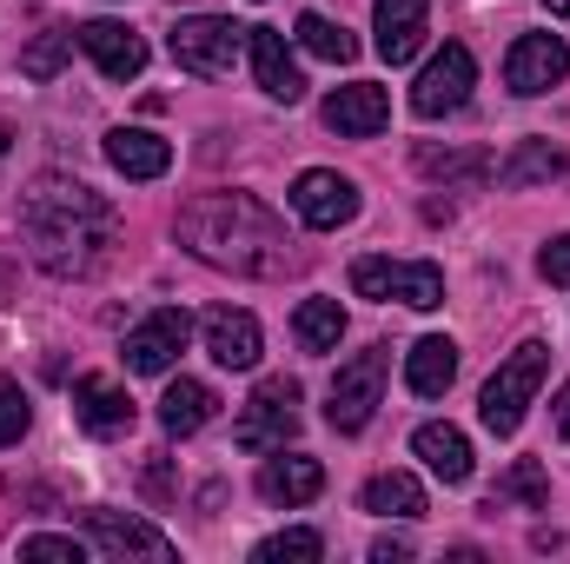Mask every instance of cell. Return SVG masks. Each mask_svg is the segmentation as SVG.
<instances>
[{
  "instance_id": "31",
  "label": "cell",
  "mask_w": 570,
  "mask_h": 564,
  "mask_svg": "<svg viewBox=\"0 0 570 564\" xmlns=\"http://www.w3.org/2000/svg\"><path fill=\"white\" fill-rule=\"evenodd\" d=\"M318 552H325V538L298 525V532H273V538H259V552H253V558H259V564H312Z\"/></svg>"
},
{
  "instance_id": "20",
  "label": "cell",
  "mask_w": 570,
  "mask_h": 564,
  "mask_svg": "<svg viewBox=\"0 0 570 564\" xmlns=\"http://www.w3.org/2000/svg\"><path fill=\"white\" fill-rule=\"evenodd\" d=\"M107 159H114V173H127V179H159V173L173 166V146L159 140V134H146V127H114V134H107Z\"/></svg>"
},
{
  "instance_id": "17",
  "label": "cell",
  "mask_w": 570,
  "mask_h": 564,
  "mask_svg": "<svg viewBox=\"0 0 570 564\" xmlns=\"http://www.w3.org/2000/svg\"><path fill=\"white\" fill-rule=\"evenodd\" d=\"M73 419L87 425L94 438H120V431H134V399H127V386L94 372V379L73 386Z\"/></svg>"
},
{
  "instance_id": "16",
  "label": "cell",
  "mask_w": 570,
  "mask_h": 564,
  "mask_svg": "<svg viewBox=\"0 0 570 564\" xmlns=\"http://www.w3.org/2000/svg\"><path fill=\"white\" fill-rule=\"evenodd\" d=\"M246 54H253V74H259V87L273 94V100H305V74H298V60L285 54V33L279 27H246Z\"/></svg>"
},
{
  "instance_id": "23",
  "label": "cell",
  "mask_w": 570,
  "mask_h": 564,
  "mask_svg": "<svg viewBox=\"0 0 570 564\" xmlns=\"http://www.w3.org/2000/svg\"><path fill=\"white\" fill-rule=\"evenodd\" d=\"M451 379H458V346L451 339H419L412 352H405V386L419 392V399H444L451 392Z\"/></svg>"
},
{
  "instance_id": "1",
  "label": "cell",
  "mask_w": 570,
  "mask_h": 564,
  "mask_svg": "<svg viewBox=\"0 0 570 564\" xmlns=\"http://www.w3.org/2000/svg\"><path fill=\"white\" fill-rule=\"evenodd\" d=\"M20 233H27L33 260H40L53 280H87V273L107 260L120 220H114V206H107L87 179L40 173V179L27 186V200H20Z\"/></svg>"
},
{
  "instance_id": "36",
  "label": "cell",
  "mask_w": 570,
  "mask_h": 564,
  "mask_svg": "<svg viewBox=\"0 0 570 564\" xmlns=\"http://www.w3.org/2000/svg\"><path fill=\"white\" fill-rule=\"evenodd\" d=\"M551 425H558V438H570V379H564V392H558V412H551Z\"/></svg>"
},
{
  "instance_id": "29",
  "label": "cell",
  "mask_w": 570,
  "mask_h": 564,
  "mask_svg": "<svg viewBox=\"0 0 570 564\" xmlns=\"http://www.w3.org/2000/svg\"><path fill=\"white\" fill-rule=\"evenodd\" d=\"M298 47H305V54H318V60H332V67L358 60V40H352L345 27H332L325 13H298Z\"/></svg>"
},
{
  "instance_id": "38",
  "label": "cell",
  "mask_w": 570,
  "mask_h": 564,
  "mask_svg": "<svg viewBox=\"0 0 570 564\" xmlns=\"http://www.w3.org/2000/svg\"><path fill=\"white\" fill-rule=\"evenodd\" d=\"M7 140H13V134H7V120H0V159H7Z\"/></svg>"
},
{
  "instance_id": "15",
  "label": "cell",
  "mask_w": 570,
  "mask_h": 564,
  "mask_svg": "<svg viewBox=\"0 0 570 564\" xmlns=\"http://www.w3.org/2000/svg\"><path fill=\"white\" fill-rule=\"evenodd\" d=\"M206 352H213L226 372H246V366H259V352H266V332H259V319H253V312L213 305V312H206Z\"/></svg>"
},
{
  "instance_id": "27",
  "label": "cell",
  "mask_w": 570,
  "mask_h": 564,
  "mask_svg": "<svg viewBox=\"0 0 570 564\" xmlns=\"http://www.w3.org/2000/svg\"><path fill=\"white\" fill-rule=\"evenodd\" d=\"M365 512H379V518H419L425 512V485L412 471H379L365 485Z\"/></svg>"
},
{
  "instance_id": "24",
  "label": "cell",
  "mask_w": 570,
  "mask_h": 564,
  "mask_svg": "<svg viewBox=\"0 0 570 564\" xmlns=\"http://www.w3.org/2000/svg\"><path fill=\"white\" fill-rule=\"evenodd\" d=\"M564 173H570V166H564V153H558L551 140H524L518 153H511V159H504V166H498V186H511V193H518V186H544V179H564Z\"/></svg>"
},
{
  "instance_id": "34",
  "label": "cell",
  "mask_w": 570,
  "mask_h": 564,
  "mask_svg": "<svg viewBox=\"0 0 570 564\" xmlns=\"http://www.w3.org/2000/svg\"><path fill=\"white\" fill-rule=\"evenodd\" d=\"M538 273H544L551 285H570V233H558V240L538 253Z\"/></svg>"
},
{
  "instance_id": "18",
  "label": "cell",
  "mask_w": 570,
  "mask_h": 564,
  "mask_svg": "<svg viewBox=\"0 0 570 564\" xmlns=\"http://www.w3.org/2000/svg\"><path fill=\"white\" fill-rule=\"evenodd\" d=\"M425 20H431V0H379V60H385V67L419 60Z\"/></svg>"
},
{
  "instance_id": "21",
  "label": "cell",
  "mask_w": 570,
  "mask_h": 564,
  "mask_svg": "<svg viewBox=\"0 0 570 564\" xmlns=\"http://www.w3.org/2000/svg\"><path fill=\"white\" fill-rule=\"evenodd\" d=\"M412 451L425 458L444 485H464V478H471V438H464L458 425H438V419L419 425V431H412Z\"/></svg>"
},
{
  "instance_id": "10",
  "label": "cell",
  "mask_w": 570,
  "mask_h": 564,
  "mask_svg": "<svg viewBox=\"0 0 570 564\" xmlns=\"http://www.w3.org/2000/svg\"><path fill=\"white\" fill-rule=\"evenodd\" d=\"M186 339H193V319L179 312V305H159L153 319H140L134 332H127V372H173V359L186 352Z\"/></svg>"
},
{
  "instance_id": "11",
  "label": "cell",
  "mask_w": 570,
  "mask_h": 564,
  "mask_svg": "<svg viewBox=\"0 0 570 564\" xmlns=\"http://www.w3.org/2000/svg\"><path fill=\"white\" fill-rule=\"evenodd\" d=\"M570 74V47L558 40V33H524L511 54H504V87L511 94H551L558 80Z\"/></svg>"
},
{
  "instance_id": "22",
  "label": "cell",
  "mask_w": 570,
  "mask_h": 564,
  "mask_svg": "<svg viewBox=\"0 0 570 564\" xmlns=\"http://www.w3.org/2000/svg\"><path fill=\"white\" fill-rule=\"evenodd\" d=\"M213 412H219V392H213L206 379H173L166 399H159V425H166L173 438H193L199 425H213Z\"/></svg>"
},
{
  "instance_id": "3",
  "label": "cell",
  "mask_w": 570,
  "mask_h": 564,
  "mask_svg": "<svg viewBox=\"0 0 570 564\" xmlns=\"http://www.w3.org/2000/svg\"><path fill=\"white\" fill-rule=\"evenodd\" d=\"M544 366H551V346H544V339H524V346L491 372V386H484V399H478V419H484L491 438H511V431L524 425L538 386H544Z\"/></svg>"
},
{
  "instance_id": "6",
  "label": "cell",
  "mask_w": 570,
  "mask_h": 564,
  "mask_svg": "<svg viewBox=\"0 0 570 564\" xmlns=\"http://www.w3.org/2000/svg\"><path fill=\"white\" fill-rule=\"evenodd\" d=\"M471 87H478L471 47H464V40H444V47L425 60L419 87H412V114H419V120H444V114H458V107L471 100Z\"/></svg>"
},
{
  "instance_id": "12",
  "label": "cell",
  "mask_w": 570,
  "mask_h": 564,
  "mask_svg": "<svg viewBox=\"0 0 570 564\" xmlns=\"http://www.w3.org/2000/svg\"><path fill=\"white\" fill-rule=\"evenodd\" d=\"M87 538H94L107 558H153V564L173 558V538H166L159 525L134 518V512H87Z\"/></svg>"
},
{
  "instance_id": "7",
  "label": "cell",
  "mask_w": 570,
  "mask_h": 564,
  "mask_svg": "<svg viewBox=\"0 0 570 564\" xmlns=\"http://www.w3.org/2000/svg\"><path fill=\"white\" fill-rule=\"evenodd\" d=\"M166 47H173V60H179L186 74L219 80V74H233V60H239V47H246V27H233V20H219V13H199V20H179Z\"/></svg>"
},
{
  "instance_id": "35",
  "label": "cell",
  "mask_w": 570,
  "mask_h": 564,
  "mask_svg": "<svg viewBox=\"0 0 570 564\" xmlns=\"http://www.w3.org/2000/svg\"><path fill=\"white\" fill-rule=\"evenodd\" d=\"M412 558V538H379L372 545V564H405Z\"/></svg>"
},
{
  "instance_id": "2",
  "label": "cell",
  "mask_w": 570,
  "mask_h": 564,
  "mask_svg": "<svg viewBox=\"0 0 570 564\" xmlns=\"http://www.w3.org/2000/svg\"><path fill=\"white\" fill-rule=\"evenodd\" d=\"M179 246L239 280H279L292 266L285 220L253 193H199L193 206H179Z\"/></svg>"
},
{
  "instance_id": "9",
  "label": "cell",
  "mask_w": 570,
  "mask_h": 564,
  "mask_svg": "<svg viewBox=\"0 0 570 564\" xmlns=\"http://www.w3.org/2000/svg\"><path fill=\"white\" fill-rule=\"evenodd\" d=\"M292 213L312 226V233H338L345 220H358V186L332 166H312L292 179Z\"/></svg>"
},
{
  "instance_id": "13",
  "label": "cell",
  "mask_w": 570,
  "mask_h": 564,
  "mask_svg": "<svg viewBox=\"0 0 570 564\" xmlns=\"http://www.w3.org/2000/svg\"><path fill=\"white\" fill-rule=\"evenodd\" d=\"M80 47L94 54V67H100L107 80H140L146 74V40L127 20H87V27H80Z\"/></svg>"
},
{
  "instance_id": "32",
  "label": "cell",
  "mask_w": 570,
  "mask_h": 564,
  "mask_svg": "<svg viewBox=\"0 0 570 564\" xmlns=\"http://www.w3.org/2000/svg\"><path fill=\"white\" fill-rule=\"evenodd\" d=\"M33 425V406H27V392L13 386V379H0V451L7 445H20V431Z\"/></svg>"
},
{
  "instance_id": "28",
  "label": "cell",
  "mask_w": 570,
  "mask_h": 564,
  "mask_svg": "<svg viewBox=\"0 0 570 564\" xmlns=\"http://www.w3.org/2000/svg\"><path fill=\"white\" fill-rule=\"evenodd\" d=\"M419 173H431V179H458V186H478V179H491V173H498V159H491V153H478V146H458V153L425 146V153H419Z\"/></svg>"
},
{
  "instance_id": "37",
  "label": "cell",
  "mask_w": 570,
  "mask_h": 564,
  "mask_svg": "<svg viewBox=\"0 0 570 564\" xmlns=\"http://www.w3.org/2000/svg\"><path fill=\"white\" fill-rule=\"evenodd\" d=\"M544 7H551V13H558V20H570V0H544Z\"/></svg>"
},
{
  "instance_id": "8",
  "label": "cell",
  "mask_w": 570,
  "mask_h": 564,
  "mask_svg": "<svg viewBox=\"0 0 570 564\" xmlns=\"http://www.w3.org/2000/svg\"><path fill=\"white\" fill-rule=\"evenodd\" d=\"M239 451H285V438H298V386L292 379H266L253 399H246V419H239Z\"/></svg>"
},
{
  "instance_id": "14",
  "label": "cell",
  "mask_w": 570,
  "mask_h": 564,
  "mask_svg": "<svg viewBox=\"0 0 570 564\" xmlns=\"http://www.w3.org/2000/svg\"><path fill=\"white\" fill-rule=\"evenodd\" d=\"M385 120H392V94L372 87V80H352V87H338V94L325 100V127L345 134V140H372Z\"/></svg>"
},
{
  "instance_id": "5",
  "label": "cell",
  "mask_w": 570,
  "mask_h": 564,
  "mask_svg": "<svg viewBox=\"0 0 570 564\" xmlns=\"http://www.w3.org/2000/svg\"><path fill=\"white\" fill-rule=\"evenodd\" d=\"M385 372H392V352H385V346L352 352V359L338 366V379H332V406H325L332 431H365V425H372L379 392H385Z\"/></svg>"
},
{
  "instance_id": "26",
  "label": "cell",
  "mask_w": 570,
  "mask_h": 564,
  "mask_svg": "<svg viewBox=\"0 0 570 564\" xmlns=\"http://www.w3.org/2000/svg\"><path fill=\"white\" fill-rule=\"evenodd\" d=\"M504 505H531V512H544V505H551V478H544V465H538V458H518V465L491 485V505H484V512H504Z\"/></svg>"
},
{
  "instance_id": "4",
  "label": "cell",
  "mask_w": 570,
  "mask_h": 564,
  "mask_svg": "<svg viewBox=\"0 0 570 564\" xmlns=\"http://www.w3.org/2000/svg\"><path fill=\"white\" fill-rule=\"evenodd\" d=\"M352 292L358 299H399V305H444V273L431 266V260H385V253H365V260H352Z\"/></svg>"
},
{
  "instance_id": "25",
  "label": "cell",
  "mask_w": 570,
  "mask_h": 564,
  "mask_svg": "<svg viewBox=\"0 0 570 564\" xmlns=\"http://www.w3.org/2000/svg\"><path fill=\"white\" fill-rule=\"evenodd\" d=\"M292 332H298L305 352H338V339H345V305H338V299H298Z\"/></svg>"
},
{
  "instance_id": "30",
  "label": "cell",
  "mask_w": 570,
  "mask_h": 564,
  "mask_svg": "<svg viewBox=\"0 0 570 564\" xmlns=\"http://www.w3.org/2000/svg\"><path fill=\"white\" fill-rule=\"evenodd\" d=\"M67 54H73V33H67V27H47V33H33V47L20 54V74H27V80H53V74L67 67Z\"/></svg>"
},
{
  "instance_id": "33",
  "label": "cell",
  "mask_w": 570,
  "mask_h": 564,
  "mask_svg": "<svg viewBox=\"0 0 570 564\" xmlns=\"http://www.w3.org/2000/svg\"><path fill=\"white\" fill-rule=\"evenodd\" d=\"M20 558H67V564H80V538H53V532H40V538H20Z\"/></svg>"
},
{
  "instance_id": "19",
  "label": "cell",
  "mask_w": 570,
  "mask_h": 564,
  "mask_svg": "<svg viewBox=\"0 0 570 564\" xmlns=\"http://www.w3.org/2000/svg\"><path fill=\"white\" fill-rule=\"evenodd\" d=\"M318 492H325V465L318 458H298L292 451V458H266L259 465V498L266 505H285L292 512V505H312Z\"/></svg>"
}]
</instances>
